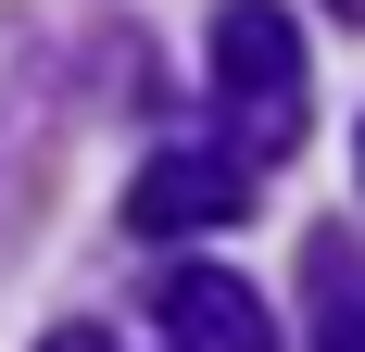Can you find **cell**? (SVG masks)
Masks as SVG:
<instances>
[{
    "mask_svg": "<svg viewBox=\"0 0 365 352\" xmlns=\"http://www.w3.org/2000/svg\"><path fill=\"white\" fill-rule=\"evenodd\" d=\"M215 101L252 126V151L302 139V26L277 0H215Z\"/></svg>",
    "mask_w": 365,
    "mask_h": 352,
    "instance_id": "6da1fadb",
    "label": "cell"
},
{
    "mask_svg": "<svg viewBox=\"0 0 365 352\" xmlns=\"http://www.w3.org/2000/svg\"><path fill=\"white\" fill-rule=\"evenodd\" d=\"M240 214V151H151L139 189H126V227L139 239H202Z\"/></svg>",
    "mask_w": 365,
    "mask_h": 352,
    "instance_id": "7a4b0ae2",
    "label": "cell"
},
{
    "mask_svg": "<svg viewBox=\"0 0 365 352\" xmlns=\"http://www.w3.org/2000/svg\"><path fill=\"white\" fill-rule=\"evenodd\" d=\"M164 352H277V315L252 302V277L177 264V277H164Z\"/></svg>",
    "mask_w": 365,
    "mask_h": 352,
    "instance_id": "3957f363",
    "label": "cell"
},
{
    "mask_svg": "<svg viewBox=\"0 0 365 352\" xmlns=\"http://www.w3.org/2000/svg\"><path fill=\"white\" fill-rule=\"evenodd\" d=\"M38 113H51V63L0 13V227H13V202H26V176H38Z\"/></svg>",
    "mask_w": 365,
    "mask_h": 352,
    "instance_id": "277c9868",
    "label": "cell"
},
{
    "mask_svg": "<svg viewBox=\"0 0 365 352\" xmlns=\"http://www.w3.org/2000/svg\"><path fill=\"white\" fill-rule=\"evenodd\" d=\"M302 315H315V352H365V252L353 239L302 252Z\"/></svg>",
    "mask_w": 365,
    "mask_h": 352,
    "instance_id": "5b68a950",
    "label": "cell"
},
{
    "mask_svg": "<svg viewBox=\"0 0 365 352\" xmlns=\"http://www.w3.org/2000/svg\"><path fill=\"white\" fill-rule=\"evenodd\" d=\"M38 352H113V327H51Z\"/></svg>",
    "mask_w": 365,
    "mask_h": 352,
    "instance_id": "8992f818",
    "label": "cell"
},
{
    "mask_svg": "<svg viewBox=\"0 0 365 352\" xmlns=\"http://www.w3.org/2000/svg\"><path fill=\"white\" fill-rule=\"evenodd\" d=\"M328 13H340V26H365V0H328Z\"/></svg>",
    "mask_w": 365,
    "mask_h": 352,
    "instance_id": "52a82bcc",
    "label": "cell"
}]
</instances>
